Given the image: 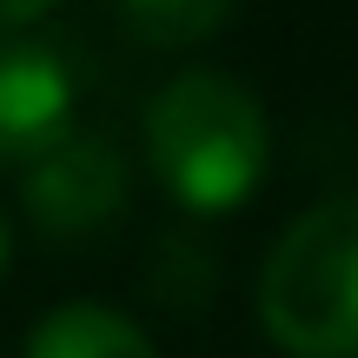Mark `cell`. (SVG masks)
Instances as JSON below:
<instances>
[{"instance_id": "52a82bcc", "label": "cell", "mask_w": 358, "mask_h": 358, "mask_svg": "<svg viewBox=\"0 0 358 358\" xmlns=\"http://www.w3.org/2000/svg\"><path fill=\"white\" fill-rule=\"evenodd\" d=\"M40 20H47V7H40V0H34V7H0V40H7V34H34Z\"/></svg>"}, {"instance_id": "277c9868", "label": "cell", "mask_w": 358, "mask_h": 358, "mask_svg": "<svg viewBox=\"0 0 358 358\" xmlns=\"http://www.w3.org/2000/svg\"><path fill=\"white\" fill-rule=\"evenodd\" d=\"M80 73L60 40L7 34L0 40V166H34L53 140L73 133Z\"/></svg>"}, {"instance_id": "6da1fadb", "label": "cell", "mask_w": 358, "mask_h": 358, "mask_svg": "<svg viewBox=\"0 0 358 358\" xmlns=\"http://www.w3.org/2000/svg\"><path fill=\"white\" fill-rule=\"evenodd\" d=\"M146 166L166 199L192 219H226L266 186L272 120L266 100L226 66H186L146 100L140 120Z\"/></svg>"}, {"instance_id": "8992f818", "label": "cell", "mask_w": 358, "mask_h": 358, "mask_svg": "<svg viewBox=\"0 0 358 358\" xmlns=\"http://www.w3.org/2000/svg\"><path fill=\"white\" fill-rule=\"evenodd\" d=\"M113 27L127 40H140V47L153 53H192L206 47L213 34H226L232 27V7H219V0H179V7H120Z\"/></svg>"}, {"instance_id": "7a4b0ae2", "label": "cell", "mask_w": 358, "mask_h": 358, "mask_svg": "<svg viewBox=\"0 0 358 358\" xmlns=\"http://www.w3.org/2000/svg\"><path fill=\"white\" fill-rule=\"evenodd\" d=\"M252 299L285 358H358V192H325L272 239Z\"/></svg>"}, {"instance_id": "ba28073f", "label": "cell", "mask_w": 358, "mask_h": 358, "mask_svg": "<svg viewBox=\"0 0 358 358\" xmlns=\"http://www.w3.org/2000/svg\"><path fill=\"white\" fill-rule=\"evenodd\" d=\"M13 245H20V232H13V213L0 206V279H7V266H13Z\"/></svg>"}, {"instance_id": "5b68a950", "label": "cell", "mask_w": 358, "mask_h": 358, "mask_svg": "<svg viewBox=\"0 0 358 358\" xmlns=\"http://www.w3.org/2000/svg\"><path fill=\"white\" fill-rule=\"evenodd\" d=\"M20 358H159V345L133 312L106 299H66L47 319H34Z\"/></svg>"}, {"instance_id": "3957f363", "label": "cell", "mask_w": 358, "mask_h": 358, "mask_svg": "<svg viewBox=\"0 0 358 358\" xmlns=\"http://www.w3.org/2000/svg\"><path fill=\"white\" fill-rule=\"evenodd\" d=\"M133 192V166L106 133H66L53 140L34 166H20V213L34 232L47 239H93L127 213Z\"/></svg>"}]
</instances>
